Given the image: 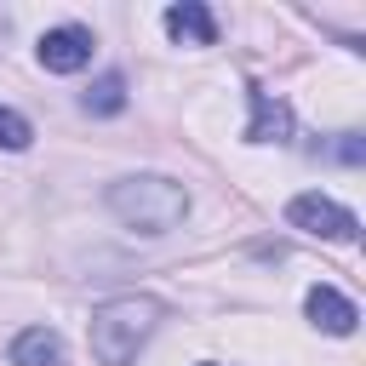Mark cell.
I'll return each instance as SVG.
<instances>
[{"label": "cell", "mask_w": 366, "mask_h": 366, "mask_svg": "<svg viewBox=\"0 0 366 366\" xmlns=\"http://www.w3.org/2000/svg\"><path fill=\"white\" fill-rule=\"evenodd\" d=\"M80 109H86V114H97V120L120 114V109H126V74H120V69H103V74L80 92Z\"/></svg>", "instance_id": "9"}, {"label": "cell", "mask_w": 366, "mask_h": 366, "mask_svg": "<svg viewBox=\"0 0 366 366\" xmlns=\"http://www.w3.org/2000/svg\"><path fill=\"white\" fill-rule=\"evenodd\" d=\"M246 103H252V120H246V143H292L297 120L280 97H269L263 86H246Z\"/></svg>", "instance_id": "5"}, {"label": "cell", "mask_w": 366, "mask_h": 366, "mask_svg": "<svg viewBox=\"0 0 366 366\" xmlns=\"http://www.w3.org/2000/svg\"><path fill=\"white\" fill-rule=\"evenodd\" d=\"M29 143H34V126H29L17 109H6V103H0V149H11V154H17V149H29Z\"/></svg>", "instance_id": "10"}, {"label": "cell", "mask_w": 366, "mask_h": 366, "mask_svg": "<svg viewBox=\"0 0 366 366\" xmlns=\"http://www.w3.org/2000/svg\"><path fill=\"white\" fill-rule=\"evenodd\" d=\"M166 320V303L149 292H120L109 303L92 309V355L103 366H126L137 360V349L154 337V326Z\"/></svg>", "instance_id": "2"}, {"label": "cell", "mask_w": 366, "mask_h": 366, "mask_svg": "<svg viewBox=\"0 0 366 366\" xmlns=\"http://www.w3.org/2000/svg\"><path fill=\"white\" fill-rule=\"evenodd\" d=\"M326 154L343 160V166H360V160H366V137H360V132H337V137L326 143Z\"/></svg>", "instance_id": "11"}, {"label": "cell", "mask_w": 366, "mask_h": 366, "mask_svg": "<svg viewBox=\"0 0 366 366\" xmlns=\"http://www.w3.org/2000/svg\"><path fill=\"white\" fill-rule=\"evenodd\" d=\"M286 223L303 229V234H315V240H337V246L360 240V217H355L349 206H337L332 194H320V189L292 194V200H286Z\"/></svg>", "instance_id": "3"}, {"label": "cell", "mask_w": 366, "mask_h": 366, "mask_svg": "<svg viewBox=\"0 0 366 366\" xmlns=\"http://www.w3.org/2000/svg\"><path fill=\"white\" fill-rule=\"evenodd\" d=\"M103 200H109V212H114L132 234H143V240L172 234V229L189 217V189H183L177 177H166V172H132V177H114Z\"/></svg>", "instance_id": "1"}, {"label": "cell", "mask_w": 366, "mask_h": 366, "mask_svg": "<svg viewBox=\"0 0 366 366\" xmlns=\"http://www.w3.org/2000/svg\"><path fill=\"white\" fill-rule=\"evenodd\" d=\"M303 315H309L320 332H332V337H349V332H355V320H360V309H355V303H349L337 286H326V280H320V286H309Z\"/></svg>", "instance_id": "6"}, {"label": "cell", "mask_w": 366, "mask_h": 366, "mask_svg": "<svg viewBox=\"0 0 366 366\" xmlns=\"http://www.w3.org/2000/svg\"><path fill=\"white\" fill-rule=\"evenodd\" d=\"M92 29H80V23H57V29H46L40 40H34V57H40V69L46 74H80L86 63H92Z\"/></svg>", "instance_id": "4"}, {"label": "cell", "mask_w": 366, "mask_h": 366, "mask_svg": "<svg viewBox=\"0 0 366 366\" xmlns=\"http://www.w3.org/2000/svg\"><path fill=\"white\" fill-rule=\"evenodd\" d=\"M160 29H166L177 46H217V17H212L200 0L166 6V11H160Z\"/></svg>", "instance_id": "7"}, {"label": "cell", "mask_w": 366, "mask_h": 366, "mask_svg": "<svg viewBox=\"0 0 366 366\" xmlns=\"http://www.w3.org/2000/svg\"><path fill=\"white\" fill-rule=\"evenodd\" d=\"M6 360H11V366H63V332H51V326H23V332L11 337V349H6Z\"/></svg>", "instance_id": "8"}]
</instances>
